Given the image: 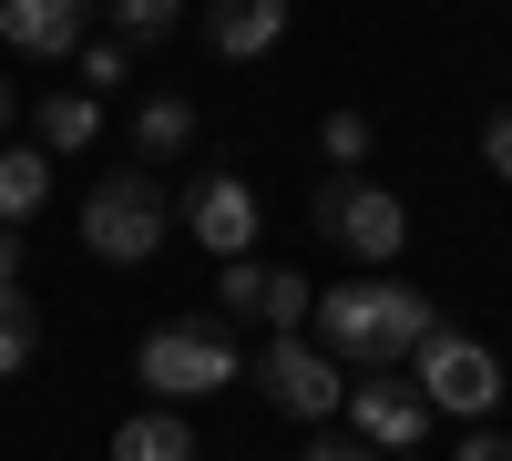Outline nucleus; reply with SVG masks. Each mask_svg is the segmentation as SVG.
Returning <instances> with one entry per match:
<instances>
[{"label":"nucleus","instance_id":"obj_1","mask_svg":"<svg viewBox=\"0 0 512 461\" xmlns=\"http://www.w3.org/2000/svg\"><path fill=\"white\" fill-rule=\"evenodd\" d=\"M308 318H318L328 359H359V369H390V359H410V349L441 328L431 298H420V287H400V277H349V287H328Z\"/></svg>","mask_w":512,"mask_h":461},{"label":"nucleus","instance_id":"obj_2","mask_svg":"<svg viewBox=\"0 0 512 461\" xmlns=\"http://www.w3.org/2000/svg\"><path fill=\"white\" fill-rule=\"evenodd\" d=\"M410 359H420V400L451 410V421H472V431L512 400V369L492 359V339H472V328H431Z\"/></svg>","mask_w":512,"mask_h":461},{"label":"nucleus","instance_id":"obj_3","mask_svg":"<svg viewBox=\"0 0 512 461\" xmlns=\"http://www.w3.org/2000/svg\"><path fill=\"white\" fill-rule=\"evenodd\" d=\"M82 246H93L103 267H144L164 246V185L144 175V164H123V175H103L93 195H82Z\"/></svg>","mask_w":512,"mask_h":461},{"label":"nucleus","instance_id":"obj_4","mask_svg":"<svg viewBox=\"0 0 512 461\" xmlns=\"http://www.w3.org/2000/svg\"><path fill=\"white\" fill-rule=\"evenodd\" d=\"M134 369H144L154 400H205V390H226L246 359L226 339V318H175V328H154V339L134 349Z\"/></svg>","mask_w":512,"mask_h":461},{"label":"nucleus","instance_id":"obj_5","mask_svg":"<svg viewBox=\"0 0 512 461\" xmlns=\"http://www.w3.org/2000/svg\"><path fill=\"white\" fill-rule=\"evenodd\" d=\"M308 216H318V236H338V246L369 257V267H390L400 246H410V205H400L390 185H359V175H328V185L308 195Z\"/></svg>","mask_w":512,"mask_h":461},{"label":"nucleus","instance_id":"obj_6","mask_svg":"<svg viewBox=\"0 0 512 461\" xmlns=\"http://www.w3.org/2000/svg\"><path fill=\"white\" fill-rule=\"evenodd\" d=\"M256 390H267L287 421H328V410L349 400V390H338V359L308 349V328H277V339L256 349Z\"/></svg>","mask_w":512,"mask_h":461},{"label":"nucleus","instance_id":"obj_7","mask_svg":"<svg viewBox=\"0 0 512 461\" xmlns=\"http://www.w3.org/2000/svg\"><path fill=\"white\" fill-rule=\"evenodd\" d=\"M338 410H349V431H359L369 451H420V431L441 421V410L420 400V390H400V380H369V390H349Z\"/></svg>","mask_w":512,"mask_h":461},{"label":"nucleus","instance_id":"obj_8","mask_svg":"<svg viewBox=\"0 0 512 461\" xmlns=\"http://www.w3.org/2000/svg\"><path fill=\"white\" fill-rule=\"evenodd\" d=\"M82 21H93V0H0V41L31 52V62L82 52Z\"/></svg>","mask_w":512,"mask_h":461},{"label":"nucleus","instance_id":"obj_9","mask_svg":"<svg viewBox=\"0 0 512 461\" xmlns=\"http://www.w3.org/2000/svg\"><path fill=\"white\" fill-rule=\"evenodd\" d=\"M185 226L216 246V257H246V246H256V195H246V175H195Z\"/></svg>","mask_w":512,"mask_h":461},{"label":"nucleus","instance_id":"obj_10","mask_svg":"<svg viewBox=\"0 0 512 461\" xmlns=\"http://www.w3.org/2000/svg\"><path fill=\"white\" fill-rule=\"evenodd\" d=\"M205 41H216L226 62L277 52V41H287V0H216V11H205Z\"/></svg>","mask_w":512,"mask_h":461},{"label":"nucleus","instance_id":"obj_11","mask_svg":"<svg viewBox=\"0 0 512 461\" xmlns=\"http://www.w3.org/2000/svg\"><path fill=\"white\" fill-rule=\"evenodd\" d=\"M41 205H52V154L0 144V226H31Z\"/></svg>","mask_w":512,"mask_h":461},{"label":"nucleus","instance_id":"obj_12","mask_svg":"<svg viewBox=\"0 0 512 461\" xmlns=\"http://www.w3.org/2000/svg\"><path fill=\"white\" fill-rule=\"evenodd\" d=\"M113 461H195V431L175 410H134V421L113 431Z\"/></svg>","mask_w":512,"mask_h":461},{"label":"nucleus","instance_id":"obj_13","mask_svg":"<svg viewBox=\"0 0 512 461\" xmlns=\"http://www.w3.org/2000/svg\"><path fill=\"white\" fill-rule=\"evenodd\" d=\"M93 134H103V103L93 93H52V103H41V154H82Z\"/></svg>","mask_w":512,"mask_h":461},{"label":"nucleus","instance_id":"obj_14","mask_svg":"<svg viewBox=\"0 0 512 461\" xmlns=\"http://www.w3.org/2000/svg\"><path fill=\"white\" fill-rule=\"evenodd\" d=\"M134 144H144V154H185V144H195V103H185V93H154V103L134 113Z\"/></svg>","mask_w":512,"mask_h":461},{"label":"nucleus","instance_id":"obj_15","mask_svg":"<svg viewBox=\"0 0 512 461\" xmlns=\"http://www.w3.org/2000/svg\"><path fill=\"white\" fill-rule=\"evenodd\" d=\"M31 349H41V308L21 298V287H0V380H21Z\"/></svg>","mask_w":512,"mask_h":461},{"label":"nucleus","instance_id":"obj_16","mask_svg":"<svg viewBox=\"0 0 512 461\" xmlns=\"http://www.w3.org/2000/svg\"><path fill=\"white\" fill-rule=\"evenodd\" d=\"M308 308H318V287L297 277V267H267V298H256V318H267V328H308Z\"/></svg>","mask_w":512,"mask_h":461},{"label":"nucleus","instance_id":"obj_17","mask_svg":"<svg viewBox=\"0 0 512 461\" xmlns=\"http://www.w3.org/2000/svg\"><path fill=\"white\" fill-rule=\"evenodd\" d=\"M103 11H113V31H123V41H164V31L185 21V0H103Z\"/></svg>","mask_w":512,"mask_h":461},{"label":"nucleus","instance_id":"obj_18","mask_svg":"<svg viewBox=\"0 0 512 461\" xmlns=\"http://www.w3.org/2000/svg\"><path fill=\"white\" fill-rule=\"evenodd\" d=\"M256 298H267V267H256V257H226V277H216V308H226V318H256Z\"/></svg>","mask_w":512,"mask_h":461},{"label":"nucleus","instance_id":"obj_19","mask_svg":"<svg viewBox=\"0 0 512 461\" xmlns=\"http://www.w3.org/2000/svg\"><path fill=\"white\" fill-rule=\"evenodd\" d=\"M318 154H328V164H359V154H369V113H328V123H318Z\"/></svg>","mask_w":512,"mask_h":461},{"label":"nucleus","instance_id":"obj_20","mask_svg":"<svg viewBox=\"0 0 512 461\" xmlns=\"http://www.w3.org/2000/svg\"><path fill=\"white\" fill-rule=\"evenodd\" d=\"M123 72H134V52H123V41H93V52H82V93H113Z\"/></svg>","mask_w":512,"mask_h":461},{"label":"nucleus","instance_id":"obj_21","mask_svg":"<svg viewBox=\"0 0 512 461\" xmlns=\"http://www.w3.org/2000/svg\"><path fill=\"white\" fill-rule=\"evenodd\" d=\"M308 461H379V451H369L359 431H318V441H308Z\"/></svg>","mask_w":512,"mask_h":461},{"label":"nucleus","instance_id":"obj_22","mask_svg":"<svg viewBox=\"0 0 512 461\" xmlns=\"http://www.w3.org/2000/svg\"><path fill=\"white\" fill-rule=\"evenodd\" d=\"M482 154H492V175L512 185V113H492V134H482Z\"/></svg>","mask_w":512,"mask_h":461},{"label":"nucleus","instance_id":"obj_23","mask_svg":"<svg viewBox=\"0 0 512 461\" xmlns=\"http://www.w3.org/2000/svg\"><path fill=\"white\" fill-rule=\"evenodd\" d=\"M451 461H512V441H502V431H492V421H482V431H472V441H461V451H451Z\"/></svg>","mask_w":512,"mask_h":461},{"label":"nucleus","instance_id":"obj_24","mask_svg":"<svg viewBox=\"0 0 512 461\" xmlns=\"http://www.w3.org/2000/svg\"><path fill=\"white\" fill-rule=\"evenodd\" d=\"M0 287H21V236L0 226Z\"/></svg>","mask_w":512,"mask_h":461},{"label":"nucleus","instance_id":"obj_25","mask_svg":"<svg viewBox=\"0 0 512 461\" xmlns=\"http://www.w3.org/2000/svg\"><path fill=\"white\" fill-rule=\"evenodd\" d=\"M390 461H420V451H390Z\"/></svg>","mask_w":512,"mask_h":461},{"label":"nucleus","instance_id":"obj_26","mask_svg":"<svg viewBox=\"0 0 512 461\" xmlns=\"http://www.w3.org/2000/svg\"><path fill=\"white\" fill-rule=\"evenodd\" d=\"M0 113H11V103H0Z\"/></svg>","mask_w":512,"mask_h":461}]
</instances>
